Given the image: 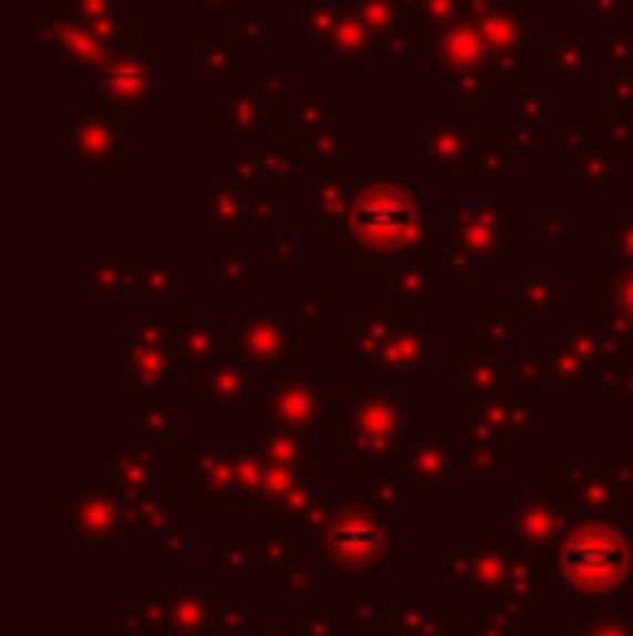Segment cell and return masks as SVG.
<instances>
[{
  "mask_svg": "<svg viewBox=\"0 0 633 636\" xmlns=\"http://www.w3.org/2000/svg\"><path fill=\"white\" fill-rule=\"evenodd\" d=\"M347 230L356 234V243L399 251V247L422 243L429 234V208L399 178H370L365 187H356L352 212H347Z\"/></svg>",
  "mask_w": 633,
  "mask_h": 636,
  "instance_id": "1",
  "label": "cell"
},
{
  "mask_svg": "<svg viewBox=\"0 0 633 636\" xmlns=\"http://www.w3.org/2000/svg\"><path fill=\"white\" fill-rule=\"evenodd\" d=\"M434 56H438V70L460 79V74H474V70H495L490 61V49H486V35L474 18H456L452 27L438 31V44H434Z\"/></svg>",
  "mask_w": 633,
  "mask_h": 636,
  "instance_id": "2",
  "label": "cell"
},
{
  "mask_svg": "<svg viewBox=\"0 0 633 636\" xmlns=\"http://www.w3.org/2000/svg\"><path fill=\"white\" fill-rule=\"evenodd\" d=\"M61 144L70 147V156H74L83 169L117 174V131H113V122H101V117L79 113V117L65 122Z\"/></svg>",
  "mask_w": 633,
  "mask_h": 636,
  "instance_id": "3",
  "label": "cell"
},
{
  "mask_svg": "<svg viewBox=\"0 0 633 636\" xmlns=\"http://www.w3.org/2000/svg\"><path fill=\"white\" fill-rule=\"evenodd\" d=\"M217 135H257L269 139L273 135V100L257 96L248 83H239V92L221 104L217 113Z\"/></svg>",
  "mask_w": 633,
  "mask_h": 636,
  "instance_id": "4",
  "label": "cell"
},
{
  "mask_svg": "<svg viewBox=\"0 0 633 636\" xmlns=\"http://www.w3.org/2000/svg\"><path fill=\"white\" fill-rule=\"evenodd\" d=\"M529 152V135L526 131H517V135H499V139H474L469 147V156L456 165V169H447L443 178H460V174H469V178H486V174H508L512 165H517V156Z\"/></svg>",
  "mask_w": 633,
  "mask_h": 636,
  "instance_id": "5",
  "label": "cell"
},
{
  "mask_svg": "<svg viewBox=\"0 0 633 636\" xmlns=\"http://www.w3.org/2000/svg\"><path fill=\"white\" fill-rule=\"evenodd\" d=\"M300 152L313 156V165L321 169V183L334 178V169L356 152V122L352 117H334L330 126H321L313 135H300Z\"/></svg>",
  "mask_w": 633,
  "mask_h": 636,
  "instance_id": "6",
  "label": "cell"
},
{
  "mask_svg": "<svg viewBox=\"0 0 633 636\" xmlns=\"http://www.w3.org/2000/svg\"><path fill=\"white\" fill-rule=\"evenodd\" d=\"M101 87L108 92L113 108L157 113V83H153V74H144V70H131V65H122V61H108L105 74H101Z\"/></svg>",
  "mask_w": 633,
  "mask_h": 636,
  "instance_id": "7",
  "label": "cell"
},
{
  "mask_svg": "<svg viewBox=\"0 0 633 636\" xmlns=\"http://www.w3.org/2000/svg\"><path fill=\"white\" fill-rule=\"evenodd\" d=\"M469 122L465 117H434L429 122V131L422 135V152L429 160H438V174H447V169H456L465 156H469Z\"/></svg>",
  "mask_w": 633,
  "mask_h": 636,
  "instance_id": "8",
  "label": "cell"
},
{
  "mask_svg": "<svg viewBox=\"0 0 633 636\" xmlns=\"http://www.w3.org/2000/svg\"><path fill=\"white\" fill-rule=\"evenodd\" d=\"M370 22L361 18V9L352 4V0H334L330 4V22H325V35H321V44L330 52H339V56H356V52L370 44Z\"/></svg>",
  "mask_w": 633,
  "mask_h": 636,
  "instance_id": "9",
  "label": "cell"
},
{
  "mask_svg": "<svg viewBox=\"0 0 633 636\" xmlns=\"http://www.w3.org/2000/svg\"><path fill=\"white\" fill-rule=\"evenodd\" d=\"M243 217H248V191H243V187H221L217 196L205 199L200 226H205V230H221V226H235V221H243Z\"/></svg>",
  "mask_w": 633,
  "mask_h": 636,
  "instance_id": "10",
  "label": "cell"
},
{
  "mask_svg": "<svg viewBox=\"0 0 633 636\" xmlns=\"http://www.w3.org/2000/svg\"><path fill=\"white\" fill-rule=\"evenodd\" d=\"M438 44V35H429V22H413V18H399L386 35H382V49L391 56H408V52H425Z\"/></svg>",
  "mask_w": 633,
  "mask_h": 636,
  "instance_id": "11",
  "label": "cell"
},
{
  "mask_svg": "<svg viewBox=\"0 0 633 636\" xmlns=\"http://www.w3.org/2000/svg\"><path fill=\"white\" fill-rule=\"evenodd\" d=\"M590 139H594V152L599 156H608V152H621V147L633 144L630 135V113H599V117H590Z\"/></svg>",
  "mask_w": 633,
  "mask_h": 636,
  "instance_id": "12",
  "label": "cell"
},
{
  "mask_svg": "<svg viewBox=\"0 0 633 636\" xmlns=\"http://www.w3.org/2000/svg\"><path fill=\"white\" fill-rule=\"evenodd\" d=\"M257 160L264 165V174H295V165H300V139H291V135H269L257 144Z\"/></svg>",
  "mask_w": 633,
  "mask_h": 636,
  "instance_id": "13",
  "label": "cell"
},
{
  "mask_svg": "<svg viewBox=\"0 0 633 636\" xmlns=\"http://www.w3.org/2000/svg\"><path fill=\"white\" fill-rule=\"evenodd\" d=\"M573 191H590V196H608L612 191V165H608V156H599V152H590V156H581L578 165H573Z\"/></svg>",
  "mask_w": 633,
  "mask_h": 636,
  "instance_id": "14",
  "label": "cell"
},
{
  "mask_svg": "<svg viewBox=\"0 0 633 636\" xmlns=\"http://www.w3.org/2000/svg\"><path fill=\"white\" fill-rule=\"evenodd\" d=\"M512 113H517V122H521L526 135H556V122H560V117L533 96V92H521V96L512 100Z\"/></svg>",
  "mask_w": 633,
  "mask_h": 636,
  "instance_id": "15",
  "label": "cell"
},
{
  "mask_svg": "<svg viewBox=\"0 0 633 636\" xmlns=\"http://www.w3.org/2000/svg\"><path fill=\"white\" fill-rule=\"evenodd\" d=\"M352 199H356V191L347 187V178H325V183H321V199H316V204H321V226L330 230L339 212H343V221H347Z\"/></svg>",
  "mask_w": 633,
  "mask_h": 636,
  "instance_id": "16",
  "label": "cell"
},
{
  "mask_svg": "<svg viewBox=\"0 0 633 636\" xmlns=\"http://www.w3.org/2000/svg\"><path fill=\"white\" fill-rule=\"evenodd\" d=\"M556 147L569 152V156H590L594 139H590V117H560L556 122Z\"/></svg>",
  "mask_w": 633,
  "mask_h": 636,
  "instance_id": "17",
  "label": "cell"
},
{
  "mask_svg": "<svg viewBox=\"0 0 633 636\" xmlns=\"http://www.w3.org/2000/svg\"><path fill=\"white\" fill-rule=\"evenodd\" d=\"M590 61H594V52L590 44H581V40H560L556 49H551V70L556 74H564V79H578L590 70Z\"/></svg>",
  "mask_w": 633,
  "mask_h": 636,
  "instance_id": "18",
  "label": "cell"
},
{
  "mask_svg": "<svg viewBox=\"0 0 633 636\" xmlns=\"http://www.w3.org/2000/svg\"><path fill=\"white\" fill-rule=\"evenodd\" d=\"M264 40H273V18H248V22L239 27V35H235V52L257 56Z\"/></svg>",
  "mask_w": 633,
  "mask_h": 636,
  "instance_id": "19",
  "label": "cell"
},
{
  "mask_svg": "<svg viewBox=\"0 0 633 636\" xmlns=\"http://www.w3.org/2000/svg\"><path fill=\"white\" fill-rule=\"evenodd\" d=\"M200 70H205V74H217V79H230V74H235V49H230V44H217V40H205V44H200Z\"/></svg>",
  "mask_w": 633,
  "mask_h": 636,
  "instance_id": "20",
  "label": "cell"
},
{
  "mask_svg": "<svg viewBox=\"0 0 633 636\" xmlns=\"http://www.w3.org/2000/svg\"><path fill=\"white\" fill-rule=\"evenodd\" d=\"M356 9H361V18L370 22V27H377L382 35L399 22V0H352Z\"/></svg>",
  "mask_w": 633,
  "mask_h": 636,
  "instance_id": "21",
  "label": "cell"
},
{
  "mask_svg": "<svg viewBox=\"0 0 633 636\" xmlns=\"http://www.w3.org/2000/svg\"><path fill=\"white\" fill-rule=\"evenodd\" d=\"M295 122H300V135H313L321 126H330V122H334V117H330V100H300Z\"/></svg>",
  "mask_w": 633,
  "mask_h": 636,
  "instance_id": "22",
  "label": "cell"
},
{
  "mask_svg": "<svg viewBox=\"0 0 633 636\" xmlns=\"http://www.w3.org/2000/svg\"><path fill=\"white\" fill-rule=\"evenodd\" d=\"M417 13L429 27H452L460 18V4L456 0H417Z\"/></svg>",
  "mask_w": 633,
  "mask_h": 636,
  "instance_id": "23",
  "label": "cell"
},
{
  "mask_svg": "<svg viewBox=\"0 0 633 636\" xmlns=\"http://www.w3.org/2000/svg\"><path fill=\"white\" fill-rule=\"evenodd\" d=\"M630 100H633V65H616L612 70V108L630 113Z\"/></svg>",
  "mask_w": 633,
  "mask_h": 636,
  "instance_id": "24",
  "label": "cell"
},
{
  "mask_svg": "<svg viewBox=\"0 0 633 636\" xmlns=\"http://www.w3.org/2000/svg\"><path fill=\"white\" fill-rule=\"evenodd\" d=\"M590 9H594V18H603V22H625L633 13V0H590Z\"/></svg>",
  "mask_w": 633,
  "mask_h": 636,
  "instance_id": "25",
  "label": "cell"
},
{
  "mask_svg": "<svg viewBox=\"0 0 633 636\" xmlns=\"http://www.w3.org/2000/svg\"><path fill=\"white\" fill-rule=\"evenodd\" d=\"M235 4H239V0H200L196 9H200V18H209V22H226V18H235Z\"/></svg>",
  "mask_w": 633,
  "mask_h": 636,
  "instance_id": "26",
  "label": "cell"
},
{
  "mask_svg": "<svg viewBox=\"0 0 633 636\" xmlns=\"http://www.w3.org/2000/svg\"><path fill=\"white\" fill-rule=\"evenodd\" d=\"M460 4V18H474V22H481V18H490L495 9H504L499 0H456Z\"/></svg>",
  "mask_w": 633,
  "mask_h": 636,
  "instance_id": "27",
  "label": "cell"
},
{
  "mask_svg": "<svg viewBox=\"0 0 633 636\" xmlns=\"http://www.w3.org/2000/svg\"><path fill=\"white\" fill-rule=\"evenodd\" d=\"M616 247H621V251L630 247L633 251V217H616Z\"/></svg>",
  "mask_w": 633,
  "mask_h": 636,
  "instance_id": "28",
  "label": "cell"
},
{
  "mask_svg": "<svg viewBox=\"0 0 633 636\" xmlns=\"http://www.w3.org/2000/svg\"><path fill=\"white\" fill-rule=\"evenodd\" d=\"M538 226H542L547 234H551V230H573V217H564V212H560V217H551V212H547V217H538Z\"/></svg>",
  "mask_w": 633,
  "mask_h": 636,
  "instance_id": "29",
  "label": "cell"
}]
</instances>
